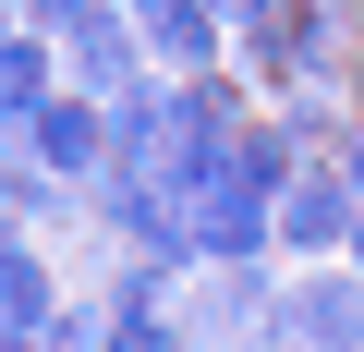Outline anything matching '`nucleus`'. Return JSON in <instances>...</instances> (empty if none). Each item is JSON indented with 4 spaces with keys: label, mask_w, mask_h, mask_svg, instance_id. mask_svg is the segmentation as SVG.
<instances>
[{
    "label": "nucleus",
    "mask_w": 364,
    "mask_h": 352,
    "mask_svg": "<svg viewBox=\"0 0 364 352\" xmlns=\"http://www.w3.org/2000/svg\"><path fill=\"white\" fill-rule=\"evenodd\" d=\"M352 255H364V219H352Z\"/></svg>",
    "instance_id": "nucleus-14"
},
{
    "label": "nucleus",
    "mask_w": 364,
    "mask_h": 352,
    "mask_svg": "<svg viewBox=\"0 0 364 352\" xmlns=\"http://www.w3.org/2000/svg\"><path fill=\"white\" fill-rule=\"evenodd\" d=\"M279 279H291V255H207L170 292V316L195 352H279Z\"/></svg>",
    "instance_id": "nucleus-1"
},
{
    "label": "nucleus",
    "mask_w": 364,
    "mask_h": 352,
    "mask_svg": "<svg viewBox=\"0 0 364 352\" xmlns=\"http://www.w3.org/2000/svg\"><path fill=\"white\" fill-rule=\"evenodd\" d=\"M61 292H73V279H61V255H49V231H0V316H13L25 340H37V328L61 316Z\"/></svg>",
    "instance_id": "nucleus-8"
},
{
    "label": "nucleus",
    "mask_w": 364,
    "mask_h": 352,
    "mask_svg": "<svg viewBox=\"0 0 364 352\" xmlns=\"http://www.w3.org/2000/svg\"><path fill=\"white\" fill-rule=\"evenodd\" d=\"M109 352H195L170 304H109Z\"/></svg>",
    "instance_id": "nucleus-10"
},
{
    "label": "nucleus",
    "mask_w": 364,
    "mask_h": 352,
    "mask_svg": "<svg viewBox=\"0 0 364 352\" xmlns=\"http://www.w3.org/2000/svg\"><path fill=\"white\" fill-rule=\"evenodd\" d=\"M328 158H340V170H352V195H364V122H352V134H340V146H328Z\"/></svg>",
    "instance_id": "nucleus-11"
},
{
    "label": "nucleus",
    "mask_w": 364,
    "mask_h": 352,
    "mask_svg": "<svg viewBox=\"0 0 364 352\" xmlns=\"http://www.w3.org/2000/svg\"><path fill=\"white\" fill-rule=\"evenodd\" d=\"M352 219H364V195H352V170H340V158H304L291 183H279V255H291V267L352 255Z\"/></svg>",
    "instance_id": "nucleus-3"
},
{
    "label": "nucleus",
    "mask_w": 364,
    "mask_h": 352,
    "mask_svg": "<svg viewBox=\"0 0 364 352\" xmlns=\"http://www.w3.org/2000/svg\"><path fill=\"white\" fill-rule=\"evenodd\" d=\"M182 146V73H146L134 97H109V170H170Z\"/></svg>",
    "instance_id": "nucleus-7"
},
{
    "label": "nucleus",
    "mask_w": 364,
    "mask_h": 352,
    "mask_svg": "<svg viewBox=\"0 0 364 352\" xmlns=\"http://www.w3.org/2000/svg\"><path fill=\"white\" fill-rule=\"evenodd\" d=\"M49 85H61V37H49V25H13V37H0V110L25 122Z\"/></svg>",
    "instance_id": "nucleus-9"
},
{
    "label": "nucleus",
    "mask_w": 364,
    "mask_h": 352,
    "mask_svg": "<svg viewBox=\"0 0 364 352\" xmlns=\"http://www.w3.org/2000/svg\"><path fill=\"white\" fill-rule=\"evenodd\" d=\"M0 146H13V110H0Z\"/></svg>",
    "instance_id": "nucleus-13"
},
{
    "label": "nucleus",
    "mask_w": 364,
    "mask_h": 352,
    "mask_svg": "<svg viewBox=\"0 0 364 352\" xmlns=\"http://www.w3.org/2000/svg\"><path fill=\"white\" fill-rule=\"evenodd\" d=\"M134 25H146V61H158V73H219V61L243 49L219 0H134Z\"/></svg>",
    "instance_id": "nucleus-6"
},
{
    "label": "nucleus",
    "mask_w": 364,
    "mask_h": 352,
    "mask_svg": "<svg viewBox=\"0 0 364 352\" xmlns=\"http://www.w3.org/2000/svg\"><path fill=\"white\" fill-rule=\"evenodd\" d=\"M13 146H25V158H49L61 183H97V170H109V97H85V85H49V97L13 122Z\"/></svg>",
    "instance_id": "nucleus-4"
},
{
    "label": "nucleus",
    "mask_w": 364,
    "mask_h": 352,
    "mask_svg": "<svg viewBox=\"0 0 364 352\" xmlns=\"http://www.w3.org/2000/svg\"><path fill=\"white\" fill-rule=\"evenodd\" d=\"M13 25H25V0H0V37H13Z\"/></svg>",
    "instance_id": "nucleus-12"
},
{
    "label": "nucleus",
    "mask_w": 364,
    "mask_h": 352,
    "mask_svg": "<svg viewBox=\"0 0 364 352\" xmlns=\"http://www.w3.org/2000/svg\"><path fill=\"white\" fill-rule=\"evenodd\" d=\"M279 352H364V255H316L279 279Z\"/></svg>",
    "instance_id": "nucleus-2"
},
{
    "label": "nucleus",
    "mask_w": 364,
    "mask_h": 352,
    "mask_svg": "<svg viewBox=\"0 0 364 352\" xmlns=\"http://www.w3.org/2000/svg\"><path fill=\"white\" fill-rule=\"evenodd\" d=\"M158 61H146V25H134V0H97V13L61 37V85H85V97H134Z\"/></svg>",
    "instance_id": "nucleus-5"
}]
</instances>
